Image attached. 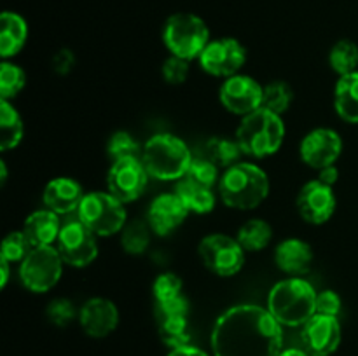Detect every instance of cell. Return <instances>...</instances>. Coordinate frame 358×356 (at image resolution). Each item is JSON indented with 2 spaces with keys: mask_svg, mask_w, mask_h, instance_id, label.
<instances>
[{
  "mask_svg": "<svg viewBox=\"0 0 358 356\" xmlns=\"http://www.w3.org/2000/svg\"><path fill=\"white\" fill-rule=\"evenodd\" d=\"M150 225L143 220H131L121 230V244L126 253L140 255L150 244Z\"/></svg>",
  "mask_w": 358,
  "mask_h": 356,
  "instance_id": "4dcf8cb0",
  "label": "cell"
},
{
  "mask_svg": "<svg viewBox=\"0 0 358 356\" xmlns=\"http://www.w3.org/2000/svg\"><path fill=\"white\" fill-rule=\"evenodd\" d=\"M241 154H243V150H241L238 140H229L226 136H213V138H210L206 142L205 154L203 156L213 161L219 168L227 170V168L240 163Z\"/></svg>",
  "mask_w": 358,
  "mask_h": 356,
  "instance_id": "4316f807",
  "label": "cell"
},
{
  "mask_svg": "<svg viewBox=\"0 0 358 356\" xmlns=\"http://www.w3.org/2000/svg\"><path fill=\"white\" fill-rule=\"evenodd\" d=\"M9 265L10 262H7L6 258L0 257V288H6L7 281H9V274H10Z\"/></svg>",
  "mask_w": 358,
  "mask_h": 356,
  "instance_id": "7bdbcfd3",
  "label": "cell"
},
{
  "mask_svg": "<svg viewBox=\"0 0 358 356\" xmlns=\"http://www.w3.org/2000/svg\"><path fill=\"white\" fill-rule=\"evenodd\" d=\"M189 300L185 295L175 297L171 300L154 304V318H156L159 337L168 348L177 349L191 344V323H189Z\"/></svg>",
  "mask_w": 358,
  "mask_h": 356,
  "instance_id": "30bf717a",
  "label": "cell"
},
{
  "mask_svg": "<svg viewBox=\"0 0 358 356\" xmlns=\"http://www.w3.org/2000/svg\"><path fill=\"white\" fill-rule=\"evenodd\" d=\"M285 133L282 115L261 107L241 119V124L236 129V140L243 154L264 159L282 149Z\"/></svg>",
  "mask_w": 358,
  "mask_h": 356,
  "instance_id": "5b68a950",
  "label": "cell"
},
{
  "mask_svg": "<svg viewBox=\"0 0 358 356\" xmlns=\"http://www.w3.org/2000/svg\"><path fill=\"white\" fill-rule=\"evenodd\" d=\"M294 101V89L285 80H273L266 84L262 93V107L275 114L283 115Z\"/></svg>",
  "mask_w": 358,
  "mask_h": 356,
  "instance_id": "f546056e",
  "label": "cell"
},
{
  "mask_svg": "<svg viewBox=\"0 0 358 356\" xmlns=\"http://www.w3.org/2000/svg\"><path fill=\"white\" fill-rule=\"evenodd\" d=\"M329 65L339 73V77L348 75L358 70V45L350 38L336 42L329 52Z\"/></svg>",
  "mask_w": 358,
  "mask_h": 356,
  "instance_id": "f1b7e54d",
  "label": "cell"
},
{
  "mask_svg": "<svg viewBox=\"0 0 358 356\" xmlns=\"http://www.w3.org/2000/svg\"><path fill=\"white\" fill-rule=\"evenodd\" d=\"M198 253L203 264L213 274L229 278L238 274L245 265V248L236 237L226 234H208L199 241Z\"/></svg>",
  "mask_w": 358,
  "mask_h": 356,
  "instance_id": "9c48e42d",
  "label": "cell"
},
{
  "mask_svg": "<svg viewBox=\"0 0 358 356\" xmlns=\"http://www.w3.org/2000/svg\"><path fill=\"white\" fill-rule=\"evenodd\" d=\"M73 65L72 51H62L55 56V70L59 73H66Z\"/></svg>",
  "mask_w": 358,
  "mask_h": 356,
  "instance_id": "ab89813d",
  "label": "cell"
},
{
  "mask_svg": "<svg viewBox=\"0 0 358 356\" xmlns=\"http://www.w3.org/2000/svg\"><path fill=\"white\" fill-rule=\"evenodd\" d=\"M142 147V161L149 175L163 181L184 178L194 159L187 143L170 133H157Z\"/></svg>",
  "mask_w": 358,
  "mask_h": 356,
  "instance_id": "277c9868",
  "label": "cell"
},
{
  "mask_svg": "<svg viewBox=\"0 0 358 356\" xmlns=\"http://www.w3.org/2000/svg\"><path fill=\"white\" fill-rule=\"evenodd\" d=\"M236 239L245 251H261L271 243L273 227L266 220L252 218L240 227Z\"/></svg>",
  "mask_w": 358,
  "mask_h": 356,
  "instance_id": "83f0119b",
  "label": "cell"
},
{
  "mask_svg": "<svg viewBox=\"0 0 358 356\" xmlns=\"http://www.w3.org/2000/svg\"><path fill=\"white\" fill-rule=\"evenodd\" d=\"M27 84V75L21 66L3 59L0 65V98L2 100H13L17 96Z\"/></svg>",
  "mask_w": 358,
  "mask_h": 356,
  "instance_id": "1f68e13d",
  "label": "cell"
},
{
  "mask_svg": "<svg viewBox=\"0 0 358 356\" xmlns=\"http://www.w3.org/2000/svg\"><path fill=\"white\" fill-rule=\"evenodd\" d=\"M341 297L334 290H324L317 295V313L325 314V316H339L341 313Z\"/></svg>",
  "mask_w": 358,
  "mask_h": 356,
  "instance_id": "f35d334b",
  "label": "cell"
},
{
  "mask_svg": "<svg viewBox=\"0 0 358 356\" xmlns=\"http://www.w3.org/2000/svg\"><path fill=\"white\" fill-rule=\"evenodd\" d=\"M318 180L322 181V184L329 185V187H332L334 184H338L339 180V170L336 164H332V166H327L324 168V170L318 171Z\"/></svg>",
  "mask_w": 358,
  "mask_h": 356,
  "instance_id": "60d3db41",
  "label": "cell"
},
{
  "mask_svg": "<svg viewBox=\"0 0 358 356\" xmlns=\"http://www.w3.org/2000/svg\"><path fill=\"white\" fill-rule=\"evenodd\" d=\"M163 42L173 56L187 61L199 58L210 42L205 21L192 13L171 14L163 28Z\"/></svg>",
  "mask_w": 358,
  "mask_h": 356,
  "instance_id": "8992f818",
  "label": "cell"
},
{
  "mask_svg": "<svg viewBox=\"0 0 358 356\" xmlns=\"http://www.w3.org/2000/svg\"><path fill=\"white\" fill-rule=\"evenodd\" d=\"M338 199L334 191L320 180H311L301 187L297 194V212L303 216L304 222L322 225L329 222L336 213Z\"/></svg>",
  "mask_w": 358,
  "mask_h": 356,
  "instance_id": "e0dca14e",
  "label": "cell"
},
{
  "mask_svg": "<svg viewBox=\"0 0 358 356\" xmlns=\"http://www.w3.org/2000/svg\"><path fill=\"white\" fill-rule=\"evenodd\" d=\"M212 349L215 356H280L282 323L257 304L229 307L213 325Z\"/></svg>",
  "mask_w": 358,
  "mask_h": 356,
  "instance_id": "6da1fadb",
  "label": "cell"
},
{
  "mask_svg": "<svg viewBox=\"0 0 358 356\" xmlns=\"http://www.w3.org/2000/svg\"><path fill=\"white\" fill-rule=\"evenodd\" d=\"M275 262L276 267L285 274L301 278L310 272L313 264V250L306 241L289 237L275 248Z\"/></svg>",
  "mask_w": 358,
  "mask_h": 356,
  "instance_id": "44dd1931",
  "label": "cell"
},
{
  "mask_svg": "<svg viewBox=\"0 0 358 356\" xmlns=\"http://www.w3.org/2000/svg\"><path fill=\"white\" fill-rule=\"evenodd\" d=\"M341 323L336 316L313 314L301 327V342L311 356H331L341 344Z\"/></svg>",
  "mask_w": 358,
  "mask_h": 356,
  "instance_id": "9a60e30c",
  "label": "cell"
},
{
  "mask_svg": "<svg viewBox=\"0 0 358 356\" xmlns=\"http://www.w3.org/2000/svg\"><path fill=\"white\" fill-rule=\"evenodd\" d=\"M262 93L264 86H261L254 77L236 73L224 80L219 100L227 112L245 117L262 107Z\"/></svg>",
  "mask_w": 358,
  "mask_h": 356,
  "instance_id": "5bb4252c",
  "label": "cell"
},
{
  "mask_svg": "<svg viewBox=\"0 0 358 356\" xmlns=\"http://www.w3.org/2000/svg\"><path fill=\"white\" fill-rule=\"evenodd\" d=\"M63 258L56 246H35L20 264V278L24 288L45 293L58 285L63 274Z\"/></svg>",
  "mask_w": 358,
  "mask_h": 356,
  "instance_id": "ba28073f",
  "label": "cell"
},
{
  "mask_svg": "<svg viewBox=\"0 0 358 356\" xmlns=\"http://www.w3.org/2000/svg\"><path fill=\"white\" fill-rule=\"evenodd\" d=\"M59 215L52 209H37L27 216L23 223V232L31 243V246H55L62 232Z\"/></svg>",
  "mask_w": 358,
  "mask_h": 356,
  "instance_id": "7402d4cb",
  "label": "cell"
},
{
  "mask_svg": "<svg viewBox=\"0 0 358 356\" xmlns=\"http://www.w3.org/2000/svg\"><path fill=\"white\" fill-rule=\"evenodd\" d=\"M343 140L336 129L317 128L308 133L299 145L301 159L313 170L332 166L341 157Z\"/></svg>",
  "mask_w": 358,
  "mask_h": 356,
  "instance_id": "2e32d148",
  "label": "cell"
},
{
  "mask_svg": "<svg viewBox=\"0 0 358 356\" xmlns=\"http://www.w3.org/2000/svg\"><path fill=\"white\" fill-rule=\"evenodd\" d=\"M24 135L23 119L10 101H0V149L2 152L16 149Z\"/></svg>",
  "mask_w": 358,
  "mask_h": 356,
  "instance_id": "484cf974",
  "label": "cell"
},
{
  "mask_svg": "<svg viewBox=\"0 0 358 356\" xmlns=\"http://www.w3.org/2000/svg\"><path fill=\"white\" fill-rule=\"evenodd\" d=\"M56 250L63 262L72 267H87L98 257L96 234L84 225L79 218L63 223L56 241Z\"/></svg>",
  "mask_w": 358,
  "mask_h": 356,
  "instance_id": "7c38bea8",
  "label": "cell"
},
{
  "mask_svg": "<svg viewBox=\"0 0 358 356\" xmlns=\"http://www.w3.org/2000/svg\"><path fill=\"white\" fill-rule=\"evenodd\" d=\"M79 323L90 337L101 339L110 335L119 325V311L112 300L93 297L79 309Z\"/></svg>",
  "mask_w": 358,
  "mask_h": 356,
  "instance_id": "d6986e66",
  "label": "cell"
},
{
  "mask_svg": "<svg viewBox=\"0 0 358 356\" xmlns=\"http://www.w3.org/2000/svg\"><path fill=\"white\" fill-rule=\"evenodd\" d=\"M149 178L150 175L142 157L114 161L107 173V192L124 205L133 202L145 192Z\"/></svg>",
  "mask_w": 358,
  "mask_h": 356,
  "instance_id": "8fae6325",
  "label": "cell"
},
{
  "mask_svg": "<svg viewBox=\"0 0 358 356\" xmlns=\"http://www.w3.org/2000/svg\"><path fill=\"white\" fill-rule=\"evenodd\" d=\"M317 290L308 279H282L268 295V309L276 321L285 327H303L313 314H317Z\"/></svg>",
  "mask_w": 358,
  "mask_h": 356,
  "instance_id": "3957f363",
  "label": "cell"
},
{
  "mask_svg": "<svg viewBox=\"0 0 358 356\" xmlns=\"http://www.w3.org/2000/svg\"><path fill=\"white\" fill-rule=\"evenodd\" d=\"M0 171H2V175H0V184H6L7 181V166L3 161H0Z\"/></svg>",
  "mask_w": 358,
  "mask_h": 356,
  "instance_id": "f6af8a7d",
  "label": "cell"
},
{
  "mask_svg": "<svg viewBox=\"0 0 358 356\" xmlns=\"http://www.w3.org/2000/svg\"><path fill=\"white\" fill-rule=\"evenodd\" d=\"M77 218L96 236H112L121 232L126 225L124 202L110 192H87L77 209Z\"/></svg>",
  "mask_w": 358,
  "mask_h": 356,
  "instance_id": "52a82bcc",
  "label": "cell"
},
{
  "mask_svg": "<svg viewBox=\"0 0 358 356\" xmlns=\"http://www.w3.org/2000/svg\"><path fill=\"white\" fill-rule=\"evenodd\" d=\"M175 194L184 201L187 209L196 215H206V213L213 212L215 208V192L212 187L198 184L192 178L184 177L177 181L175 185Z\"/></svg>",
  "mask_w": 358,
  "mask_h": 356,
  "instance_id": "cb8c5ba5",
  "label": "cell"
},
{
  "mask_svg": "<svg viewBox=\"0 0 358 356\" xmlns=\"http://www.w3.org/2000/svg\"><path fill=\"white\" fill-rule=\"evenodd\" d=\"M142 149L143 147H140V143L126 131L114 133L107 142V156L112 163L126 157H142Z\"/></svg>",
  "mask_w": 358,
  "mask_h": 356,
  "instance_id": "d6a6232c",
  "label": "cell"
},
{
  "mask_svg": "<svg viewBox=\"0 0 358 356\" xmlns=\"http://www.w3.org/2000/svg\"><path fill=\"white\" fill-rule=\"evenodd\" d=\"M168 356H210L208 353H205L203 349L194 348V346H182V348L171 349Z\"/></svg>",
  "mask_w": 358,
  "mask_h": 356,
  "instance_id": "b9f144b4",
  "label": "cell"
},
{
  "mask_svg": "<svg viewBox=\"0 0 358 356\" xmlns=\"http://www.w3.org/2000/svg\"><path fill=\"white\" fill-rule=\"evenodd\" d=\"M280 356H311V355L308 351H304L303 348H289V349H283Z\"/></svg>",
  "mask_w": 358,
  "mask_h": 356,
  "instance_id": "ee69618b",
  "label": "cell"
},
{
  "mask_svg": "<svg viewBox=\"0 0 358 356\" xmlns=\"http://www.w3.org/2000/svg\"><path fill=\"white\" fill-rule=\"evenodd\" d=\"M84 195L86 194L79 181L69 177H58L45 185L42 201L45 208L52 209L58 215H69L79 209Z\"/></svg>",
  "mask_w": 358,
  "mask_h": 356,
  "instance_id": "ffe728a7",
  "label": "cell"
},
{
  "mask_svg": "<svg viewBox=\"0 0 358 356\" xmlns=\"http://www.w3.org/2000/svg\"><path fill=\"white\" fill-rule=\"evenodd\" d=\"M217 187L226 206L254 209L269 195V177L257 164L238 163L224 170Z\"/></svg>",
  "mask_w": 358,
  "mask_h": 356,
  "instance_id": "7a4b0ae2",
  "label": "cell"
},
{
  "mask_svg": "<svg viewBox=\"0 0 358 356\" xmlns=\"http://www.w3.org/2000/svg\"><path fill=\"white\" fill-rule=\"evenodd\" d=\"M198 59L206 73L229 79V77L240 73V70L247 63V49L240 40L233 37L215 38V40L208 42Z\"/></svg>",
  "mask_w": 358,
  "mask_h": 356,
  "instance_id": "4fadbf2b",
  "label": "cell"
},
{
  "mask_svg": "<svg viewBox=\"0 0 358 356\" xmlns=\"http://www.w3.org/2000/svg\"><path fill=\"white\" fill-rule=\"evenodd\" d=\"M185 177L192 178V180L198 181V184L213 188V185H219L220 180L219 166H217L213 161H210L206 156H198L192 159Z\"/></svg>",
  "mask_w": 358,
  "mask_h": 356,
  "instance_id": "e575fe53",
  "label": "cell"
},
{
  "mask_svg": "<svg viewBox=\"0 0 358 356\" xmlns=\"http://www.w3.org/2000/svg\"><path fill=\"white\" fill-rule=\"evenodd\" d=\"M45 313H48L49 321L56 325V327H66L73 318L79 316L76 313V307H73V304L69 299H55L48 306Z\"/></svg>",
  "mask_w": 358,
  "mask_h": 356,
  "instance_id": "74e56055",
  "label": "cell"
},
{
  "mask_svg": "<svg viewBox=\"0 0 358 356\" xmlns=\"http://www.w3.org/2000/svg\"><path fill=\"white\" fill-rule=\"evenodd\" d=\"M187 206L175 192H164L154 198L147 209V222L157 236H168L177 230L189 216Z\"/></svg>",
  "mask_w": 358,
  "mask_h": 356,
  "instance_id": "ac0fdd59",
  "label": "cell"
},
{
  "mask_svg": "<svg viewBox=\"0 0 358 356\" xmlns=\"http://www.w3.org/2000/svg\"><path fill=\"white\" fill-rule=\"evenodd\" d=\"M182 288H184V283L175 272H163L157 276L152 285L154 300L164 302V300L175 299V297L182 295Z\"/></svg>",
  "mask_w": 358,
  "mask_h": 356,
  "instance_id": "d590c367",
  "label": "cell"
},
{
  "mask_svg": "<svg viewBox=\"0 0 358 356\" xmlns=\"http://www.w3.org/2000/svg\"><path fill=\"white\" fill-rule=\"evenodd\" d=\"M31 243L28 237L24 236L23 230H14L9 232L2 241V248H0V257L6 258L7 262H23L27 255L31 251Z\"/></svg>",
  "mask_w": 358,
  "mask_h": 356,
  "instance_id": "836d02e7",
  "label": "cell"
},
{
  "mask_svg": "<svg viewBox=\"0 0 358 356\" xmlns=\"http://www.w3.org/2000/svg\"><path fill=\"white\" fill-rule=\"evenodd\" d=\"M334 107L343 121L358 124V70L339 77L334 89Z\"/></svg>",
  "mask_w": 358,
  "mask_h": 356,
  "instance_id": "d4e9b609",
  "label": "cell"
},
{
  "mask_svg": "<svg viewBox=\"0 0 358 356\" xmlns=\"http://www.w3.org/2000/svg\"><path fill=\"white\" fill-rule=\"evenodd\" d=\"M189 70H191V61L184 58H178V56L171 54L166 61L163 63V79L166 80L168 84H184L189 77Z\"/></svg>",
  "mask_w": 358,
  "mask_h": 356,
  "instance_id": "8d00e7d4",
  "label": "cell"
},
{
  "mask_svg": "<svg viewBox=\"0 0 358 356\" xmlns=\"http://www.w3.org/2000/svg\"><path fill=\"white\" fill-rule=\"evenodd\" d=\"M28 38V24L17 13L6 10L0 17V56L9 59L24 47Z\"/></svg>",
  "mask_w": 358,
  "mask_h": 356,
  "instance_id": "603a6c76",
  "label": "cell"
}]
</instances>
